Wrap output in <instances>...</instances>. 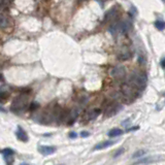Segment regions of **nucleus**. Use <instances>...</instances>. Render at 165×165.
<instances>
[{"mask_svg": "<svg viewBox=\"0 0 165 165\" xmlns=\"http://www.w3.org/2000/svg\"><path fill=\"white\" fill-rule=\"evenodd\" d=\"M148 82V76L145 72L143 71H133L130 74L128 80V84L132 85L137 90H143L146 88Z\"/></svg>", "mask_w": 165, "mask_h": 165, "instance_id": "obj_1", "label": "nucleus"}, {"mask_svg": "<svg viewBox=\"0 0 165 165\" xmlns=\"http://www.w3.org/2000/svg\"><path fill=\"white\" fill-rule=\"evenodd\" d=\"M28 100H29V92H24L18 97H16L12 101V112H23L28 105Z\"/></svg>", "mask_w": 165, "mask_h": 165, "instance_id": "obj_2", "label": "nucleus"}, {"mask_svg": "<svg viewBox=\"0 0 165 165\" xmlns=\"http://www.w3.org/2000/svg\"><path fill=\"white\" fill-rule=\"evenodd\" d=\"M138 91L136 88H134L130 84H123L121 86V93H122L123 97L127 100H134L138 95Z\"/></svg>", "mask_w": 165, "mask_h": 165, "instance_id": "obj_3", "label": "nucleus"}, {"mask_svg": "<svg viewBox=\"0 0 165 165\" xmlns=\"http://www.w3.org/2000/svg\"><path fill=\"white\" fill-rule=\"evenodd\" d=\"M110 76L117 81H123L126 78V69L124 66H116L110 70Z\"/></svg>", "mask_w": 165, "mask_h": 165, "instance_id": "obj_4", "label": "nucleus"}, {"mask_svg": "<svg viewBox=\"0 0 165 165\" xmlns=\"http://www.w3.org/2000/svg\"><path fill=\"white\" fill-rule=\"evenodd\" d=\"M120 110H121L120 104L116 103V102H112V103L106 105L105 110H104V116H105L106 118H110L112 116L116 115Z\"/></svg>", "mask_w": 165, "mask_h": 165, "instance_id": "obj_5", "label": "nucleus"}, {"mask_svg": "<svg viewBox=\"0 0 165 165\" xmlns=\"http://www.w3.org/2000/svg\"><path fill=\"white\" fill-rule=\"evenodd\" d=\"M118 7L117 6H114V7H112L110 9H108V12L105 14V16H104V20L103 22L104 23H108V22H112V21H114L115 19L118 17Z\"/></svg>", "mask_w": 165, "mask_h": 165, "instance_id": "obj_6", "label": "nucleus"}, {"mask_svg": "<svg viewBox=\"0 0 165 165\" xmlns=\"http://www.w3.org/2000/svg\"><path fill=\"white\" fill-rule=\"evenodd\" d=\"M56 147H52V146H40L38 147V152L43 156H50L56 153Z\"/></svg>", "mask_w": 165, "mask_h": 165, "instance_id": "obj_7", "label": "nucleus"}, {"mask_svg": "<svg viewBox=\"0 0 165 165\" xmlns=\"http://www.w3.org/2000/svg\"><path fill=\"white\" fill-rule=\"evenodd\" d=\"M131 24L129 21L125 20V21H120L119 22V29H120V33H127L129 30L131 29Z\"/></svg>", "mask_w": 165, "mask_h": 165, "instance_id": "obj_8", "label": "nucleus"}, {"mask_svg": "<svg viewBox=\"0 0 165 165\" xmlns=\"http://www.w3.org/2000/svg\"><path fill=\"white\" fill-rule=\"evenodd\" d=\"M16 135H17V137H18L19 141H24V143H27V141H28V139H29V137H28V135H27L26 131H25L24 129H23L22 127H20V126L18 127V129H17Z\"/></svg>", "mask_w": 165, "mask_h": 165, "instance_id": "obj_9", "label": "nucleus"}, {"mask_svg": "<svg viewBox=\"0 0 165 165\" xmlns=\"http://www.w3.org/2000/svg\"><path fill=\"white\" fill-rule=\"evenodd\" d=\"M116 143V141H101V143H97L95 147L93 148V151H98V150H103L106 149L108 147H112Z\"/></svg>", "mask_w": 165, "mask_h": 165, "instance_id": "obj_10", "label": "nucleus"}, {"mask_svg": "<svg viewBox=\"0 0 165 165\" xmlns=\"http://www.w3.org/2000/svg\"><path fill=\"white\" fill-rule=\"evenodd\" d=\"M132 57V53L128 49H124L118 54L119 60H128Z\"/></svg>", "mask_w": 165, "mask_h": 165, "instance_id": "obj_11", "label": "nucleus"}, {"mask_svg": "<svg viewBox=\"0 0 165 165\" xmlns=\"http://www.w3.org/2000/svg\"><path fill=\"white\" fill-rule=\"evenodd\" d=\"M99 114H100V110H98V108H93V110H87L85 117L88 120H93V119H95Z\"/></svg>", "mask_w": 165, "mask_h": 165, "instance_id": "obj_12", "label": "nucleus"}, {"mask_svg": "<svg viewBox=\"0 0 165 165\" xmlns=\"http://www.w3.org/2000/svg\"><path fill=\"white\" fill-rule=\"evenodd\" d=\"M123 133H124V131L122 130V129L120 128H114L112 129V130L108 131V136L110 137H117V136H120V135H122Z\"/></svg>", "mask_w": 165, "mask_h": 165, "instance_id": "obj_13", "label": "nucleus"}, {"mask_svg": "<svg viewBox=\"0 0 165 165\" xmlns=\"http://www.w3.org/2000/svg\"><path fill=\"white\" fill-rule=\"evenodd\" d=\"M8 25V20L4 14H0V28H4Z\"/></svg>", "mask_w": 165, "mask_h": 165, "instance_id": "obj_14", "label": "nucleus"}, {"mask_svg": "<svg viewBox=\"0 0 165 165\" xmlns=\"http://www.w3.org/2000/svg\"><path fill=\"white\" fill-rule=\"evenodd\" d=\"M155 27L159 31L164 30V29H165V22H164V21H162V20L156 21V22H155Z\"/></svg>", "mask_w": 165, "mask_h": 165, "instance_id": "obj_15", "label": "nucleus"}, {"mask_svg": "<svg viewBox=\"0 0 165 165\" xmlns=\"http://www.w3.org/2000/svg\"><path fill=\"white\" fill-rule=\"evenodd\" d=\"M152 162H153V159L150 157H147V158H141V160L136 161L134 164H149V163H152Z\"/></svg>", "mask_w": 165, "mask_h": 165, "instance_id": "obj_16", "label": "nucleus"}, {"mask_svg": "<svg viewBox=\"0 0 165 165\" xmlns=\"http://www.w3.org/2000/svg\"><path fill=\"white\" fill-rule=\"evenodd\" d=\"M146 153H147V152H146L145 150H138V151H136L134 154H133L132 158H141Z\"/></svg>", "mask_w": 165, "mask_h": 165, "instance_id": "obj_17", "label": "nucleus"}, {"mask_svg": "<svg viewBox=\"0 0 165 165\" xmlns=\"http://www.w3.org/2000/svg\"><path fill=\"white\" fill-rule=\"evenodd\" d=\"M14 150L9 149V148H7V149H4L3 151H2V154H3V157H7V156H14Z\"/></svg>", "mask_w": 165, "mask_h": 165, "instance_id": "obj_18", "label": "nucleus"}, {"mask_svg": "<svg viewBox=\"0 0 165 165\" xmlns=\"http://www.w3.org/2000/svg\"><path fill=\"white\" fill-rule=\"evenodd\" d=\"M8 99V94L6 92H0V102L3 103V102H6Z\"/></svg>", "mask_w": 165, "mask_h": 165, "instance_id": "obj_19", "label": "nucleus"}, {"mask_svg": "<svg viewBox=\"0 0 165 165\" xmlns=\"http://www.w3.org/2000/svg\"><path fill=\"white\" fill-rule=\"evenodd\" d=\"M39 107V104L36 103V102H31L30 106H29V110H35L36 108Z\"/></svg>", "mask_w": 165, "mask_h": 165, "instance_id": "obj_20", "label": "nucleus"}, {"mask_svg": "<svg viewBox=\"0 0 165 165\" xmlns=\"http://www.w3.org/2000/svg\"><path fill=\"white\" fill-rule=\"evenodd\" d=\"M4 159H5V162L7 164H12V161H14V158H12V156H7V157H4Z\"/></svg>", "mask_w": 165, "mask_h": 165, "instance_id": "obj_21", "label": "nucleus"}, {"mask_svg": "<svg viewBox=\"0 0 165 165\" xmlns=\"http://www.w3.org/2000/svg\"><path fill=\"white\" fill-rule=\"evenodd\" d=\"M124 152H125V150H124V149H120L118 152H117L116 154H115V158H117V157H119V156H120V155H122V154L124 153Z\"/></svg>", "mask_w": 165, "mask_h": 165, "instance_id": "obj_22", "label": "nucleus"}, {"mask_svg": "<svg viewBox=\"0 0 165 165\" xmlns=\"http://www.w3.org/2000/svg\"><path fill=\"white\" fill-rule=\"evenodd\" d=\"M90 135V133L88 132V131H83V132H81V137H88Z\"/></svg>", "mask_w": 165, "mask_h": 165, "instance_id": "obj_23", "label": "nucleus"}, {"mask_svg": "<svg viewBox=\"0 0 165 165\" xmlns=\"http://www.w3.org/2000/svg\"><path fill=\"white\" fill-rule=\"evenodd\" d=\"M76 136H78V135H76V132H70V134H69L70 138H76Z\"/></svg>", "mask_w": 165, "mask_h": 165, "instance_id": "obj_24", "label": "nucleus"}, {"mask_svg": "<svg viewBox=\"0 0 165 165\" xmlns=\"http://www.w3.org/2000/svg\"><path fill=\"white\" fill-rule=\"evenodd\" d=\"M5 4H6V0H0V8L5 6Z\"/></svg>", "mask_w": 165, "mask_h": 165, "instance_id": "obj_25", "label": "nucleus"}, {"mask_svg": "<svg viewBox=\"0 0 165 165\" xmlns=\"http://www.w3.org/2000/svg\"><path fill=\"white\" fill-rule=\"evenodd\" d=\"M161 66L163 68H165V58H163V59H162V61H161Z\"/></svg>", "mask_w": 165, "mask_h": 165, "instance_id": "obj_26", "label": "nucleus"}, {"mask_svg": "<svg viewBox=\"0 0 165 165\" xmlns=\"http://www.w3.org/2000/svg\"><path fill=\"white\" fill-rule=\"evenodd\" d=\"M137 129H138V127H134V128L132 127V128H129L127 131H133V130H137Z\"/></svg>", "mask_w": 165, "mask_h": 165, "instance_id": "obj_27", "label": "nucleus"}, {"mask_svg": "<svg viewBox=\"0 0 165 165\" xmlns=\"http://www.w3.org/2000/svg\"><path fill=\"white\" fill-rule=\"evenodd\" d=\"M163 1H165V0H163Z\"/></svg>", "mask_w": 165, "mask_h": 165, "instance_id": "obj_28", "label": "nucleus"}]
</instances>
